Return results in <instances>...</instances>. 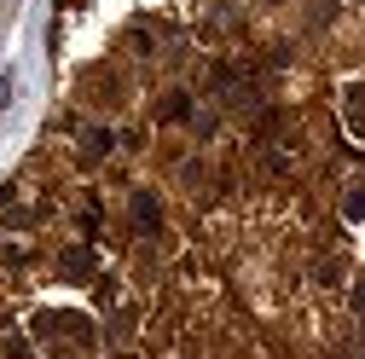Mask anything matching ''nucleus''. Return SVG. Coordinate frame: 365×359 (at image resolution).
Here are the masks:
<instances>
[{
  "instance_id": "obj_5",
  "label": "nucleus",
  "mask_w": 365,
  "mask_h": 359,
  "mask_svg": "<svg viewBox=\"0 0 365 359\" xmlns=\"http://www.w3.org/2000/svg\"><path fill=\"white\" fill-rule=\"evenodd\" d=\"M354 301H359V307H365V279H359V290H354Z\"/></svg>"
},
{
  "instance_id": "obj_4",
  "label": "nucleus",
  "mask_w": 365,
  "mask_h": 359,
  "mask_svg": "<svg viewBox=\"0 0 365 359\" xmlns=\"http://www.w3.org/2000/svg\"><path fill=\"white\" fill-rule=\"evenodd\" d=\"M12 99V76H0V105H6Z\"/></svg>"
},
{
  "instance_id": "obj_1",
  "label": "nucleus",
  "mask_w": 365,
  "mask_h": 359,
  "mask_svg": "<svg viewBox=\"0 0 365 359\" xmlns=\"http://www.w3.org/2000/svg\"><path fill=\"white\" fill-rule=\"evenodd\" d=\"M134 215H139V226H145V232H151V226L162 220V209H157V198H145V191H139V198H134Z\"/></svg>"
},
{
  "instance_id": "obj_3",
  "label": "nucleus",
  "mask_w": 365,
  "mask_h": 359,
  "mask_svg": "<svg viewBox=\"0 0 365 359\" xmlns=\"http://www.w3.org/2000/svg\"><path fill=\"white\" fill-rule=\"evenodd\" d=\"M64 267H70V279H87V255H81V249L64 255Z\"/></svg>"
},
{
  "instance_id": "obj_2",
  "label": "nucleus",
  "mask_w": 365,
  "mask_h": 359,
  "mask_svg": "<svg viewBox=\"0 0 365 359\" xmlns=\"http://www.w3.org/2000/svg\"><path fill=\"white\" fill-rule=\"evenodd\" d=\"M342 209H348V220H365V191H348Z\"/></svg>"
}]
</instances>
